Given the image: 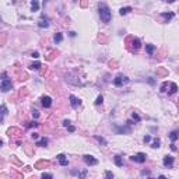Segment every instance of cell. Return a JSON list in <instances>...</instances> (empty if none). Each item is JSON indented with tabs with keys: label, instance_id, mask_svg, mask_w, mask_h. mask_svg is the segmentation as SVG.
I'll return each mask as SVG.
<instances>
[{
	"label": "cell",
	"instance_id": "cell-1",
	"mask_svg": "<svg viewBox=\"0 0 179 179\" xmlns=\"http://www.w3.org/2000/svg\"><path fill=\"white\" fill-rule=\"evenodd\" d=\"M98 10H99L101 21H102V23H109V21H111V18H112L111 10H109V7L105 4V3H99V4H98Z\"/></svg>",
	"mask_w": 179,
	"mask_h": 179
},
{
	"label": "cell",
	"instance_id": "cell-2",
	"mask_svg": "<svg viewBox=\"0 0 179 179\" xmlns=\"http://www.w3.org/2000/svg\"><path fill=\"white\" fill-rule=\"evenodd\" d=\"M126 43H127V46H129L130 43H132V46L129 48V51H130V52H137V51L140 49V46H141L140 39H139V38H132V36H130V38H127Z\"/></svg>",
	"mask_w": 179,
	"mask_h": 179
},
{
	"label": "cell",
	"instance_id": "cell-3",
	"mask_svg": "<svg viewBox=\"0 0 179 179\" xmlns=\"http://www.w3.org/2000/svg\"><path fill=\"white\" fill-rule=\"evenodd\" d=\"M13 88V83H11L10 79L6 77V73H3V80H2V91L3 92H7Z\"/></svg>",
	"mask_w": 179,
	"mask_h": 179
},
{
	"label": "cell",
	"instance_id": "cell-4",
	"mask_svg": "<svg viewBox=\"0 0 179 179\" xmlns=\"http://www.w3.org/2000/svg\"><path fill=\"white\" fill-rule=\"evenodd\" d=\"M127 77H125L123 74H118L116 77H115V80H113V84L116 85V87H122L125 83H127Z\"/></svg>",
	"mask_w": 179,
	"mask_h": 179
},
{
	"label": "cell",
	"instance_id": "cell-5",
	"mask_svg": "<svg viewBox=\"0 0 179 179\" xmlns=\"http://www.w3.org/2000/svg\"><path fill=\"white\" fill-rule=\"evenodd\" d=\"M146 158H147V155L144 153H137L136 155L130 157V160L134 162H139V164H143V162H146Z\"/></svg>",
	"mask_w": 179,
	"mask_h": 179
},
{
	"label": "cell",
	"instance_id": "cell-6",
	"mask_svg": "<svg viewBox=\"0 0 179 179\" xmlns=\"http://www.w3.org/2000/svg\"><path fill=\"white\" fill-rule=\"evenodd\" d=\"M83 160H84V162H85L87 165H97V164H98V160H97V158H94L92 155H88V154L83 157Z\"/></svg>",
	"mask_w": 179,
	"mask_h": 179
},
{
	"label": "cell",
	"instance_id": "cell-7",
	"mask_svg": "<svg viewBox=\"0 0 179 179\" xmlns=\"http://www.w3.org/2000/svg\"><path fill=\"white\" fill-rule=\"evenodd\" d=\"M162 164H164V166H166V168H171V166L174 165V157H171V155L164 157V160H162Z\"/></svg>",
	"mask_w": 179,
	"mask_h": 179
},
{
	"label": "cell",
	"instance_id": "cell-8",
	"mask_svg": "<svg viewBox=\"0 0 179 179\" xmlns=\"http://www.w3.org/2000/svg\"><path fill=\"white\" fill-rule=\"evenodd\" d=\"M41 104H42V107L43 108H49L51 105H52V98L51 97H42V98H41Z\"/></svg>",
	"mask_w": 179,
	"mask_h": 179
},
{
	"label": "cell",
	"instance_id": "cell-9",
	"mask_svg": "<svg viewBox=\"0 0 179 179\" xmlns=\"http://www.w3.org/2000/svg\"><path fill=\"white\" fill-rule=\"evenodd\" d=\"M51 165V162L49 161H46V160H41V161H38L35 164V168L36 169H43V168H46V166H49Z\"/></svg>",
	"mask_w": 179,
	"mask_h": 179
},
{
	"label": "cell",
	"instance_id": "cell-10",
	"mask_svg": "<svg viewBox=\"0 0 179 179\" xmlns=\"http://www.w3.org/2000/svg\"><path fill=\"white\" fill-rule=\"evenodd\" d=\"M69 99H70V104H71L73 108H77L81 104V101L77 98V97H74V95H70V98H69Z\"/></svg>",
	"mask_w": 179,
	"mask_h": 179
},
{
	"label": "cell",
	"instance_id": "cell-11",
	"mask_svg": "<svg viewBox=\"0 0 179 179\" xmlns=\"http://www.w3.org/2000/svg\"><path fill=\"white\" fill-rule=\"evenodd\" d=\"M58 160H59V162H60V165H62V166H67L69 161L66 160V155H64V154H59V155H58Z\"/></svg>",
	"mask_w": 179,
	"mask_h": 179
},
{
	"label": "cell",
	"instance_id": "cell-12",
	"mask_svg": "<svg viewBox=\"0 0 179 179\" xmlns=\"http://www.w3.org/2000/svg\"><path fill=\"white\" fill-rule=\"evenodd\" d=\"M157 76H160V77L168 76V70H166V69H162V67H158L157 69Z\"/></svg>",
	"mask_w": 179,
	"mask_h": 179
},
{
	"label": "cell",
	"instance_id": "cell-13",
	"mask_svg": "<svg viewBox=\"0 0 179 179\" xmlns=\"http://www.w3.org/2000/svg\"><path fill=\"white\" fill-rule=\"evenodd\" d=\"M115 130H116L118 134H120V133H129L130 132V127H118V126H115Z\"/></svg>",
	"mask_w": 179,
	"mask_h": 179
},
{
	"label": "cell",
	"instance_id": "cell-14",
	"mask_svg": "<svg viewBox=\"0 0 179 179\" xmlns=\"http://www.w3.org/2000/svg\"><path fill=\"white\" fill-rule=\"evenodd\" d=\"M31 9H32V11H38V10H39V3H38V0H32V2H31Z\"/></svg>",
	"mask_w": 179,
	"mask_h": 179
},
{
	"label": "cell",
	"instance_id": "cell-15",
	"mask_svg": "<svg viewBox=\"0 0 179 179\" xmlns=\"http://www.w3.org/2000/svg\"><path fill=\"white\" fill-rule=\"evenodd\" d=\"M146 51H147V53L148 55H153L154 53V51H155V46H154V45H146Z\"/></svg>",
	"mask_w": 179,
	"mask_h": 179
},
{
	"label": "cell",
	"instance_id": "cell-16",
	"mask_svg": "<svg viewBox=\"0 0 179 179\" xmlns=\"http://www.w3.org/2000/svg\"><path fill=\"white\" fill-rule=\"evenodd\" d=\"M130 11H132V7H122L119 13H120V15H126V14H129Z\"/></svg>",
	"mask_w": 179,
	"mask_h": 179
},
{
	"label": "cell",
	"instance_id": "cell-17",
	"mask_svg": "<svg viewBox=\"0 0 179 179\" xmlns=\"http://www.w3.org/2000/svg\"><path fill=\"white\" fill-rule=\"evenodd\" d=\"M178 137H179V132L178 130H174L172 133L169 134V139L172 140V141H175V140H178Z\"/></svg>",
	"mask_w": 179,
	"mask_h": 179
},
{
	"label": "cell",
	"instance_id": "cell-18",
	"mask_svg": "<svg viewBox=\"0 0 179 179\" xmlns=\"http://www.w3.org/2000/svg\"><path fill=\"white\" fill-rule=\"evenodd\" d=\"M38 25L41 27V28H48V27H49V23H48V20H41V21H39V24H38Z\"/></svg>",
	"mask_w": 179,
	"mask_h": 179
},
{
	"label": "cell",
	"instance_id": "cell-19",
	"mask_svg": "<svg viewBox=\"0 0 179 179\" xmlns=\"http://www.w3.org/2000/svg\"><path fill=\"white\" fill-rule=\"evenodd\" d=\"M46 144H48V139H45V137H43V139H41V140L36 141V146H41V147H45Z\"/></svg>",
	"mask_w": 179,
	"mask_h": 179
},
{
	"label": "cell",
	"instance_id": "cell-20",
	"mask_svg": "<svg viewBox=\"0 0 179 179\" xmlns=\"http://www.w3.org/2000/svg\"><path fill=\"white\" fill-rule=\"evenodd\" d=\"M178 91V85L175 83H171V88H169V94H175Z\"/></svg>",
	"mask_w": 179,
	"mask_h": 179
},
{
	"label": "cell",
	"instance_id": "cell-21",
	"mask_svg": "<svg viewBox=\"0 0 179 179\" xmlns=\"http://www.w3.org/2000/svg\"><path fill=\"white\" fill-rule=\"evenodd\" d=\"M115 164L118 166H122L123 165V161H122V157L120 155H115Z\"/></svg>",
	"mask_w": 179,
	"mask_h": 179
},
{
	"label": "cell",
	"instance_id": "cell-22",
	"mask_svg": "<svg viewBox=\"0 0 179 179\" xmlns=\"http://www.w3.org/2000/svg\"><path fill=\"white\" fill-rule=\"evenodd\" d=\"M30 69H31V70H39V69H41V63H39V62L32 63L31 66H30Z\"/></svg>",
	"mask_w": 179,
	"mask_h": 179
},
{
	"label": "cell",
	"instance_id": "cell-23",
	"mask_svg": "<svg viewBox=\"0 0 179 179\" xmlns=\"http://www.w3.org/2000/svg\"><path fill=\"white\" fill-rule=\"evenodd\" d=\"M53 39H55V42H56V43H60V42L63 41V35H62V34H56Z\"/></svg>",
	"mask_w": 179,
	"mask_h": 179
},
{
	"label": "cell",
	"instance_id": "cell-24",
	"mask_svg": "<svg viewBox=\"0 0 179 179\" xmlns=\"http://www.w3.org/2000/svg\"><path fill=\"white\" fill-rule=\"evenodd\" d=\"M56 55H59V52H58V51H53L51 55H48V56H46V60H53Z\"/></svg>",
	"mask_w": 179,
	"mask_h": 179
},
{
	"label": "cell",
	"instance_id": "cell-25",
	"mask_svg": "<svg viewBox=\"0 0 179 179\" xmlns=\"http://www.w3.org/2000/svg\"><path fill=\"white\" fill-rule=\"evenodd\" d=\"M24 148H25L27 154H30V155H34V151L31 150V146H30V144H25V146H24Z\"/></svg>",
	"mask_w": 179,
	"mask_h": 179
},
{
	"label": "cell",
	"instance_id": "cell-26",
	"mask_svg": "<svg viewBox=\"0 0 179 179\" xmlns=\"http://www.w3.org/2000/svg\"><path fill=\"white\" fill-rule=\"evenodd\" d=\"M161 15H162V17H164L165 20H171V18H174V13H162Z\"/></svg>",
	"mask_w": 179,
	"mask_h": 179
},
{
	"label": "cell",
	"instance_id": "cell-27",
	"mask_svg": "<svg viewBox=\"0 0 179 179\" xmlns=\"http://www.w3.org/2000/svg\"><path fill=\"white\" fill-rule=\"evenodd\" d=\"M160 144H161V141H160V139H155V140L153 141L151 147H153V148H158V147H160Z\"/></svg>",
	"mask_w": 179,
	"mask_h": 179
},
{
	"label": "cell",
	"instance_id": "cell-28",
	"mask_svg": "<svg viewBox=\"0 0 179 179\" xmlns=\"http://www.w3.org/2000/svg\"><path fill=\"white\" fill-rule=\"evenodd\" d=\"M95 139H97V140H98V141H99V143H101V144H104V146H107V140H105V139H104V137H99V136H95Z\"/></svg>",
	"mask_w": 179,
	"mask_h": 179
},
{
	"label": "cell",
	"instance_id": "cell-29",
	"mask_svg": "<svg viewBox=\"0 0 179 179\" xmlns=\"http://www.w3.org/2000/svg\"><path fill=\"white\" fill-rule=\"evenodd\" d=\"M6 113H7V109H6V105L3 104V105H2V120H3V118H4Z\"/></svg>",
	"mask_w": 179,
	"mask_h": 179
},
{
	"label": "cell",
	"instance_id": "cell-30",
	"mask_svg": "<svg viewBox=\"0 0 179 179\" xmlns=\"http://www.w3.org/2000/svg\"><path fill=\"white\" fill-rule=\"evenodd\" d=\"M102 101H104L102 95H99L98 98H97V101H95V105H101V104H102Z\"/></svg>",
	"mask_w": 179,
	"mask_h": 179
},
{
	"label": "cell",
	"instance_id": "cell-31",
	"mask_svg": "<svg viewBox=\"0 0 179 179\" xmlns=\"http://www.w3.org/2000/svg\"><path fill=\"white\" fill-rule=\"evenodd\" d=\"M80 6H81V7H84V9H85V7L88 6V0H81V2H80Z\"/></svg>",
	"mask_w": 179,
	"mask_h": 179
},
{
	"label": "cell",
	"instance_id": "cell-32",
	"mask_svg": "<svg viewBox=\"0 0 179 179\" xmlns=\"http://www.w3.org/2000/svg\"><path fill=\"white\" fill-rule=\"evenodd\" d=\"M42 178L45 179V178H46V179H52V178H53V175H52V174H42Z\"/></svg>",
	"mask_w": 179,
	"mask_h": 179
},
{
	"label": "cell",
	"instance_id": "cell-33",
	"mask_svg": "<svg viewBox=\"0 0 179 179\" xmlns=\"http://www.w3.org/2000/svg\"><path fill=\"white\" fill-rule=\"evenodd\" d=\"M166 87H168V83L165 81V83L161 85V92H165V91H166Z\"/></svg>",
	"mask_w": 179,
	"mask_h": 179
},
{
	"label": "cell",
	"instance_id": "cell-34",
	"mask_svg": "<svg viewBox=\"0 0 179 179\" xmlns=\"http://www.w3.org/2000/svg\"><path fill=\"white\" fill-rule=\"evenodd\" d=\"M36 126H39L38 122H31V123L28 125V127H36Z\"/></svg>",
	"mask_w": 179,
	"mask_h": 179
},
{
	"label": "cell",
	"instance_id": "cell-35",
	"mask_svg": "<svg viewBox=\"0 0 179 179\" xmlns=\"http://www.w3.org/2000/svg\"><path fill=\"white\" fill-rule=\"evenodd\" d=\"M132 118H133V119L136 120V122H139V120H140V116L137 115V113H134V112H133V115H132Z\"/></svg>",
	"mask_w": 179,
	"mask_h": 179
},
{
	"label": "cell",
	"instance_id": "cell-36",
	"mask_svg": "<svg viewBox=\"0 0 179 179\" xmlns=\"http://www.w3.org/2000/svg\"><path fill=\"white\" fill-rule=\"evenodd\" d=\"M32 116H34L35 119H36V118H39V112L36 111V109H34V111H32Z\"/></svg>",
	"mask_w": 179,
	"mask_h": 179
},
{
	"label": "cell",
	"instance_id": "cell-37",
	"mask_svg": "<svg viewBox=\"0 0 179 179\" xmlns=\"http://www.w3.org/2000/svg\"><path fill=\"white\" fill-rule=\"evenodd\" d=\"M98 41H99V42H105V41H107V38H105L104 35H99V36H98Z\"/></svg>",
	"mask_w": 179,
	"mask_h": 179
},
{
	"label": "cell",
	"instance_id": "cell-38",
	"mask_svg": "<svg viewBox=\"0 0 179 179\" xmlns=\"http://www.w3.org/2000/svg\"><path fill=\"white\" fill-rule=\"evenodd\" d=\"M151 141V136H146L144 137V143H150Z\"/></svg>",
	"mask_w": 179,
	"mask_h": 179
},
{
	"label": "cell",
	"instance_id": "cell-39",
	"mask_svg": "<svg viewBox=\"0 0 179 179\" xmlns=\"http://www.w3.org/2000/svg\"><path fill=\"white\" fill-rule=\"evenodd\" d=\"M105 175H107V178H113V174L111 172V171H107V174H105Z\"/></svg>",
	"mask_w": 179,
	"mask_h": 179
},
{
	"label": "cell",
	"instance_id": "cell-40",
	"mask_svg": "<svg viewBox=\"0 0 179 179\" xmlns=\"http://www.w3.org/2000/svg\"><path fill=\"white\" fill-rule=\"evenodd\" d=\"M31 137H32L34 140H38V137H39V136H38V133H32V134H31Z\"/></svg>",
	"mask_w": 179,
	"mask_h": 179
},
{
	"label": "cell",
	"instance_id": "cell-41",
	"mask_svg": "<svg viewBox=\"0 0 179 179\" xmlns=\"http://www.w3.org/2000/svg\"><path fill=\"white\" fill-rule=\"evenodd\" d=\"M63 126H64V127H69V126H70V122H69V120H63Z\"/></svg>",
	"mask_w": 179,
	"mask_h": 179
},
{
	"label": "cell",
	"instance_id": "cell-42",
	"mask_svg": "<svg viewBox=\"0 0 179 179\" xmlns=\"http://www.w3.org/2000/svg\"><path fill=\"white\" fill-rule=\"evenodd\" d=\"M32 58H39V53H38V52H34V53H32Z\"/></svg>",
	"mask_w": 179,
	"mask_h": 179
},
{
	"label": "cell",
	"instance_id": "cell-43",
	"mask_svg": "<svg viewBox=\"0 0 179 179\" xmlns=\"http://www.w3.org/2000/svg\"><path fill=\"white\" fill-rule=\"evenodd\" d=\"M69 132H74V126H69Z\"/></svg>",
	"mask_w": 179,
	"mask_h": 179
},
{
	"label": "cell",
	"instance_id": "cell-44",
	"mask_svg": "<svg viewBox=\"0 0 179 179\" xmlns=\"http://www.w3.org/2000/svg\"><path fill=\"white\" fill-rule=\"evenodd\" d=\"M141 175H143V176H144V175H150V172H148V171H143V172H141Z\"/></svg>",
	"mask_w": 179,
	"mask_h": 179
},
{
	"label": "cell",
	"instance_id": "cell-45",
	"mask_svg": "<svg viewBox=\"0 0 179 179\" xmlns=\"http://www.w3.org/2000/svg\"><path fill=\"white\" fill-rule=\"evenodd\" d=\"M165 2H168V3H174V0H165Z\"/></svg>",
	"mask_w": 179,
	"mask_h": 179
}]
</instances>
